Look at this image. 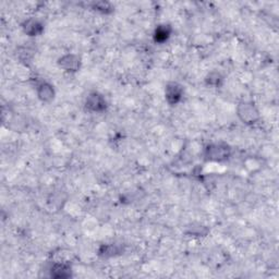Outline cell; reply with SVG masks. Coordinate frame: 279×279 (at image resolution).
<instances>
[{"label": "cell", "mask_w": 279, "mask_h": 279, "mask_svg": "<svg viewBox=\"0 0 279 279\" xmlns=\"http://www.w3.org/2000/svg\"><path fill=\"white\" fill-rule=\"evenodd\" d=\"M231 148L225 143L209 144L205 148V158L209 162H223L229 158Z\"/></svg>", "instance_id": "1"}, {"label": "cell", "mask_w": 279, "mask_h": 279, "mask_svg": "<svg viewBox=\"0 0 279 279\" xmlns=\"http://www.w3.org/2000/svg\"><path fill=\"white\" fill-rule=\"evenodd\" d=\"M165 97L169 105H177L181 102L183 97V87L178 83H169L165 89Z\"/></svg>", "instance_id": "4"}, {"label": "cell", "mask_w": 279, "mask_h": 279, "mask_svg": "<svg viewBox=\"0 0 279 279\" xmlns=\"http://www.w3.org/2000/svg\"><path fill=\"white\" fill-rule=\"evenodd\" d=\"M170 34H171V28L169 26H166V24H164V26H159L156 28L155 32H154V41L156 43H165L167 39L170 37Z\"/></svg>", "instance_id": "9"}, {"label": "cell", "mask_w": 279, "mask_h": 279, "mask_svg": "<svg viewBox=\"0 0 279 279\" xmlns=\"http://www.w3.org/2000/svg\"><path fill=\"white\" fill-rule=\"evenodd\" d=\"M237 112L240 120L247 124L255 123L260 119V112H258L257 108L250 102H242L239 104Z\"/></svg>", "instance_id": "2"}, {"label": "cell", "mask_w": 279, "mask_h": 279, "mask_svg": "<svg viewBox=\"0 0 279 279\" xmlns=\"http://www.w3.org/2000/svg\"><path fill=\"white\" fill-rule=\"evenodd\" d=\"M22 28L28 36H38L44 31V24L37 19H28L22 24Z\"/></svg>", "instance_id": "6"}, {"label": "cell", "mask_w": 279, "mask_h": 279, "mask_svg": "<svg viewBox=\"0 0 279 279\" xmlns=\"http://www.w3.org/2000/svg\"><path fill=\"white\" fill-rule=\"evenodd\" d=\"M107 107L106 99L97 92H93L86 97L85 108L92 112H102Z\"/></svg>", "instance_id": "3"}, {"label": "cell", "mask_w": 279, "mask_h": 279, "mask_svg": "<svg viewBox=\"0 0 279 279\" xmlns=\"http://www.w3.org/2000/svg\"><path fill=\"white\" fill-rule=\"evenodd\" d=\"M93 9L97 10V11L102 12V13H109L112 11V4L109 2H105V1H98L93 4Z\"/></svg>", "instance_id": "12"}, {"label": "cell", "mask_w": 279, "mask_h": 279, "mask_svg": "<svg viewBox=\"0 0 279 279\" xmlns=\"http://www.w3.org/2000/svg\"><path fill=\"white\" fill-rule=\"evenodd\" d=\"M223 78L222 77L221 73L214 71V72H211L208 74V76L205 79V81H206L207 85L217 87L223 83Z\"/></svg>", "instance_id": "11"}, {"label": "cell", "mask_w": 279, "mask_h": 279, "mask_svg": "<svg viewBox=\"0 0 279 279\" xmlns=\"http://www.w3.org/2000/svg\"><path fill=\"white\" fill-rule=\"evenodd\" d=\"M49 272H51V276L53 278L64 279L72 276L71 266L67 263H55Z\"/></svg>", "instance_id": "7"}, {"label": "cell", "mask_w": 279, "mask_h": 279, "mask_svg": "<svg viewBox=\"0 0 279 279\" xmlns=\"http://www.w3.org/2000/svg\"><path fill=\"white\" fill-rule=\"evenodd\" d=\"M37 96L43 103L52 102L55 97V89L52 84L42 82L37 85Z\"/></svg>", "instance_id": "8"}, {"label": "cell", "mask_w": 279, "mask_h": 279, "mask_svg": "<svg viewBox=\"0 0 279 279\" xmlns=\"http://www.w3.org/2000/svg\"><path fill=\"white\" fill-rule=\"evenodd\" d=\"M189 229H190V231H189V233H190V235L197 236V237L205 236L206 233L208 232V229L205 226H203V225H197V226L191 225V227H189Z\"/></svg>", "instance_id": "13"}, {"label": "cell", "mask_w": 279, "mask_h": 279, "mask_svg": "<svg viewBox=\"0 0 279 279\" xmlns=\"http://www.w3.org/2000/svg\"><path fill=\"white\" fill-rule=\"evenodd\" d=\"M119 252H120V249L116 244H106L99 250V255H102L103 257H111L117 255V253Z\"/></svg>", "instance_id": "10"}, {"label": "cell", "mask_w": 279, "mask_h": 279, "mask_svg": "<svg viewBox=\"0 0 279 279\" xmlns=\"http://www.w3.org/2000/svg\"><path fill=\"white\" fill-rule=\"evenodd\" d=\"M59 67L67 72H77L81 68V59L77 55L69 54L58 60Z\"/></svg>", "instance_id": "5"}]
</instances>
